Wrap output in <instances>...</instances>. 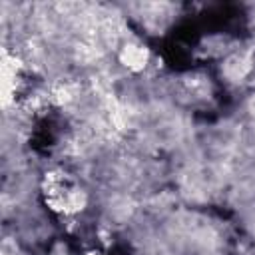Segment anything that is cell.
Returning <instances> with one entry per match:
<instances>
[{"label": "cell", "instance_id": "obj_1", "mask_svg": "<svg viewBox=\"0 0 255 255\" xmlns=\"http://www.w3.org/2000/svg\"><path fill=\"white\" fill-rule=\"evenodd\" d=\"M151 60H153V56L147 50V46H143L135 38H124L122 40V44L118 48V62L122 68H126L131 74H139V72L149 68Z\"/></svg>", "mask_w": 255, "mask_h": 255}]
</instances>
